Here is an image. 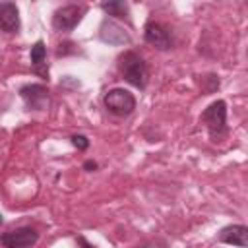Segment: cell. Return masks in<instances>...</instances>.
Listing matches in <instances>:
<instances>
[{"instance_id": "6da1fadb", "label": "cell", "mask_w": 248, "mask_h": 248, "mask_svg": "<svg viewBox=\"0 0 248 248\" xmlns=\"http://www.w3.org/2000/svg\"><path fill=\"white\" fill-rule=\"evenodd\" d=\"M118 70L122 74V78L138 87V89H145L147 87V79H149V72H147V64L145 60L134 52V50H126L118 56Z\"/></svg>"}, {"instance_id": "7a4b0ae2", "label": "cell", "mask_w": 248, "mask_h": 248, "mask_svg": "<svg viewBox=\"0 0 248 248\" xmlns=\"http://www.w3.org/2000/svg\"><path fill=\"white\" fill-rule=\"evenodd\" d=\"M200 120L205 124L207 128V134H209V140L211 141H223L229 128H227V103L217 99L213 101L200 116Z\"/></svg>"}, {"instance_id": "3957f363", "label": "cell", "mask_w": 248, "mask_h": 248, "mask_svg": "<svg viewBox=\"0 0 248 248\" xmlns=\"http://www.w3.org/2000/svg\"><path fill=\"white\" fill-rule=\"evenodd\" d=\"M103 103L107 110L112 112L114 116H128L136 108V97L128 89H122V87H114L107 91L103 97Z\"/></svg>"}, {"instance_id": "277c9868", "label": "cell", "mask_w": 248, "mask_h": 248, "mask_svg": "<svg viewBox=\"0 0 248 248\" xmlns=\"http://www.w3.org/2000/svg\"><path fill=\"white\" fill-rule=\"evenodd\" d=\"M83 16H85V8L83 6H78V4L62 6L52 14V27H54V31L68 33V31H72V29H76L79 25Z\"/></svg>"}, {"instance_id": "5b68a950", "label": "cell", "mask_w": 248, "mask_h": 248, "mask_svg": "<svg viewBox=\"0 0 248 248\" xmlns=\"http://www.w3.org/2000/svg\"><path fill=\"white\" fill-rule=\"evenodd\" d=\"M19 97L25 101V107L29 110H46V107H48V89L43 83L21 85Z\"/></svg>"}, {"instance_id": "8992f818", "label": "cell", "mask_w": 248, "mask_h": 248, "mask_svg": "<svg viewBox=\"0 0 248 248\" xmlns=\"http://www.w3.org/2000/svg\"><path fill=\"white\" fill-rule=\"evenodd\" d=\"M143 39L147 45L155 46L157 50H169L172 46V37L170 31L157 21H147L143 27Z\"/></svg>"}, {"instance_id": "52a82bcc", "label": "cell", "mask_w": 248, "mask_h": 248, "mask_svg": "<svg viewBox=\"0 0 248 248\" xmlns=\"http://www.w3.org/2000/svg\"><path fill=\"white\" fill-rule=\"evenodd\" d=\"M39 240V232L31 227H19L0 236V244L6 248H27Z\"/></svg>"}, {"instance_id": "ba28073f", "label": "cell", "mask_w": 248, "mask_h": 248, "mask_svg": "<svg viewBox=\"0 0 248 248\" xmlns=\"http://www.w3.org/2000/svg\"><path fill=\"white\" fill-rule=\"evenodd\" d=\"M99 37L103 43L114 45V46H122V45H130V35L124 31V27H120L118 23H114L112 19H103L101 27H99Z\"/></svg>"}, {"instance_id": "9c48e42d", "label": "cell", "mask_w": 248, "mask_h": 248, "mask_svg": "<svg viewBox=\"0 0 248 248\" xmlns=\"http://www.w3.org/2000/svg\"><path fill=\"white\" fill-rule=\"evenodd\" d=\"M21 27V19H19V10L14 2L6 0L0 2V31L4 33H17Z\"/></svg>"}, {"instance_id": "30bf717a", "label": "cell", "mask_w": 248, "mask_h": 248, "mask_svg": "<svg viewBox=\"0 0 248 248\" xmlns=\"http://www.w3.org/2000/svg\"><path fill=\"white\" fill-rule=\"evenodd\" d=\"M219 242L236 244V246H248V227L246 225L223 227L221 232H219Z\"/></svg>"}, {"instance_id": "8fae6325", "label": "cell", "mask_w": 248, "mask_h": 248, "mask_svg": "<svg viewBox=\"0 0 248 248\" xmlns=\"http://www.w3.org/2000/svg\"><path fill=\"white\" fill-rule=\"evenodd\" d=\"M101 10L116 19H130V6L126 0H101Z\"/></svg>"}, {"instance_id": "7c38bea8", "label": "cell", "mask_w": 248, "mask_h": 248, "mask_svg": "<svg viewBox=\"0 0 248 248\" xmlns=\"http://www.w3.org/2000/svg\"><path fill=\"white\" fill-rule=\"evenodd\" d=\"M29 56H31V64H33L35 72H37L39 76H43V78H48V68H45V64H46V62H45V60H46V46H45L43 41H37V43L31 46Z\"/></svg>"}, {"instance_id": "4fadbf2b", "label": "cell", "mask_w": 248, "mask_h": 248, "mask_svg": "<svg viewBox=\"0 0 248 248\" xmlns=\"http://www.w3.org/2000/svg\"><path fill=\"white\" fill-rule=\"evenodd\" d=\"M72 143H74V147H78L79 151H85L87 147H89V140L85 138V136H81V134H74L72 138Z\"/></svg>"}, {"instance_id": "5bb4252c", "label": "cell", "mask_w": 248, "mask_h": 248, "mask_svg": "<svg viewBox=\"0 0 248 248\" xmlns=\"http://www.w3.org/2000/svg\"><path fill=\"white\" fill-rule=\"evenodd\" d=\"M83 169H85V170H89V172H93V170H97V163L89 159V161H85V163H83Z\"/></svg>"}, {"instance_id": "9a60e30c", "label": "cell", "mask_w": 248, "mask_h": 248, "mask_svg": "<svg viewBox=\"0 0 248 248\" xmlns=\"http://www.w3.org/2000/svg\"><path fill=\"white\" fill-rule=\"evenodd\" d=\"M76 242H78V244H81V246H87V248H93V244H91V242H87V240H85L83 236H78V238H76Z\"/></svg>"}, {"instance_id": "2e32d148", "label": "cell", "mask_w": 248, "mask_h": 248, "mask_svg": "<svg viewBox=\"0 0 248 248\" xmlns=\"http://www.w3.org/2000/svg\"><path fill=\"white\" fill-rule=\"evenodd\" d=\"M2 223H4V219H2V215H0V225H2Z\"/></svg>"}]
</instances>
